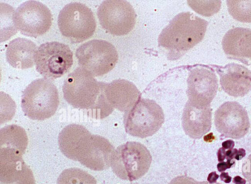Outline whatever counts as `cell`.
Here are the masks:
<instances>
[{
	"mask_svg": "<svg viewBox=\"0 0 251 184\" xmlns=\"http://www.w3.org/2000/svg\"><path fill=\"white\" fill-rule=\"evenodd\" d=\"M106 84L97 81L86 69L77 67L64 81V98L74 108L86 111L87 115L92 118H104L114 109L107 100Z\"/></svg>",
	"mask_w": 251,
	"mask_h": 184,
	"instance_id": "cell-1",
	"label": "cell"
},
{
	"mask_svg": "<svg viewBox=\"0 0 251 184\" xmlns=\"http://www.w3.org/2000/svg\"><path fill=\"white\" fill-rule=\"evenodd\" d=\"M207 25L206 21L192 13L181 12L162 30L158 45L168 51V59H177L202 40Z\"/></svg>",
	"mask_w": 251,
	"mask_h": 184,
	"instance_id": "cell-2",
	"label": "cell"
},
{
	"mask_svg": "<svg viewBox=\"0 0 251 184\" xmlns=\"http://www.w3.org/2000/svg\"><path fill=\"white\" fill-rule=\"evenodd\" d=\"M59 103V94L49 79L39 78L31 82L23 92L21 106L29 118L43 120L52 116Z\"/></svg>",
	"mask_w": 251,
	"mask_h": 184,
	"instance_id": "cell-3",
	"label": "cell"
},
{
	"mask_svg": "<svg viewBox=\"0 0 251 184\" xmlns=\"http://www.w3.org/2000/svg\"><path fill=\"white\" fill-rule=\"evenodd\" d=\"M151 161V155L146 146L138 142L128 141L115 150L111 166L118 177L132 181L148 172Z\"/></svg>",
	"mask_w": 251,
	"mask_h": 184,
	"instance_id": "cell-4",
	"label": "cell"
},
{
	"mask_svg": "<svg viewBox=\"0 0 251 184\" xmlns=\"http://www.w3.org/2000/svg\"><path fill=\"white\" fill-rule=\"evenodd\" d=\"M57 23L62 35L74 43L82 42L92 37L97 26L92 10L77 2L68 3L60 10Z\"/></svg>",
	"mask_w": 251,
	"mask_h": 184,
	"instance_id": "cell-5",
	"label": "cell"
},
{
	"mask_svg": "<svg viewBox=\"0 0 251 184\" xmlns=\"http://www.w3.org/2000/svg\"><path fill=\"white\" fill-rule=\"evenodd\" d=\"M164 121L162 109L155 101L149 99L140 98L124 115L126 132L140 138L154 134Z\"/></svg>",
	"mask_w": 251,
	"mask_h": 184,
	"instance_id": "cell-6",
	"label": "cell"
},
{
	"mask_svg": "<svg viewBox=\"0 0 251 184\" xmlns=\"http://www.w3.org/2000/svg\"><path fill=\"white\" fill-rule=\"evenodd\" d=\"M75 56L79 66L96 77L111 71L118 60L116 47L103 40H92L81 45Z\"/></svg>",
	"mask_w": 251,
	"mask_h": 184,
	"instance_id": "cell-7",
	"label": "cell"
},
{
	"mask_svg": "<svg viewBox=\"0 0 251 184\" xmlns=\"http://www.w3.org/2000/svg\"><path fill=\"white\" fill-rule=\"evenodd\" d=\"M73 56L72 51L65 44L56 41L42 44L35 56L36 70L46 79L59 78L70 69Z\"/></svg>",
	"mask_w": 251,
	"mask_h": 184,
	"instance_id": "cell-8",
	"label": "cell"
},
{
	"mask_svg": "<svg viewBox=\"0 0 251 184\" xmlns=\"http://www.w3.org/2000/svg\"><path fill=\"white\" fill-rule=\"evenodd\" d=\"M53 18L49 8L36 0H27L21 3L13 14L15 27L21 34L36 38L50 29Z\"/></svg>",
	"mask_w": 251,
	"mask_h": 184,
	"instance_id": "cell-9",
	"label": "cell"
},
{
	"mask_svg": "<svg viewBox=\"0 0 251 184\" xmlns=\"http://www.w3.org/2000/svg\"><path fill=\"white\" fill-rule=\"evenodd\" d=\"M97 16L103 28L116 36L129 33L134 28L136 14L126 0H104L99 6Z\"/></svg>",
	"mask_w": 251,
	"mask_h": 184,
	"instance_id": "cell-10",
	"label": "cell"
},
{
	"mask_svg": "<svg viewBox=\"0 0 251 184\" xmlns=\"http://www.w3.org/2000/svg\"><path fill=\"white\" fill-rule=\"evenodd\" d=\"M214 123L221 136L237 139L243 138L250 127L247 112L235 101L226 102L218 108Z\"/></svg>",
	"mask_w": 251,
	"mask_h": 184,
	"instance_id": "cell-11",
	"label": "cell"
},
{
	"mask_svg": "<svg viewBox=\"0 0 251 184\" xmlns=\"http://www.w3.org/2000/svg\"><path fill=\"white\" fill-rule=\"evenodd\" d=\"M187 85L188 101L200 107L210 105L218 88L217 76L209 67H197L192 69L189 73Z\"/></svg>",
	"mask_w": 251,
	"mask_h": 184,
	"instance_id": "cell-12",
	"label": "cell"
},
{
	"mask_svg": "<svg viewBox=\"0 0 251 184\" xmlns=\"http://www.w3.org/2000/svg\"><path fill=\"white\" fill-rule=\"evenodd\" d=\"M216 67L221 86L228 94L242 97L251 90V71L246 67L234 63Z\"/></svg>",
	"mask_w": 251,
	"mask_h": 184,
	"instance_id": "cell-13",
	"label": "cell"
},
{
	"mask_svg": "<svg viewBox=\"0 0 251 184\" xmlns=\"http://www.w3.org/2000/svg\"><path fill=\"white\" fill-rule=\"evenodd\" d=\"M114 151V147L108 139L99 135H92L78 161L91 170H103L111 165Z\"/></svg>",
	"mask_w": 251,
	"mask_h": 184,
	"instance_id": "cell-14",
	"label": "cell"
},
{
	"mask_svg": "<svg viewBox=\"0 0 251 184\" xmlns=\"http://www.w3.org/2000/svg\"><path fill=\"white\" fill-rule=\"evenodd\" d=\"M227 57L251 65V29L236 27L229 30L222 40Z\"/></svg>",
	"mask_w": 251,
	"mask_h": 184,
	"instance_id": "cell-15",
	"label": "cell"
},
{
	"mask_svg": "<svg viewBox=\"0 0 251 184\" xmlns=\"http://www.w3.org/2000/svg\"><path fill=\"white\" fill-rule=\"evenodd\" d=\"M92 134L84 126L76 124L65 127L58 136L61 152L68 158L78 161Z\"/></svg>",
	"mask_w": 251,
	"mask_h": 184,
	"instance_id": "cell-16",
	"label": "cell"
},
{
	"mask_svg": "<svg viewBox=\"0 0 251 184\" xmlns=\"http://www.w3.org/2000/svg\"><path fill=\"white\" fill-rule=\"evenodd\" d=\"M211 117L210 105L197 106L187 101L183 109L181 119L185 134L192 138H201L210 131Z\"/></svg>",
	"mask_w": 251,
	"mask_h": 184,
	"instance_id": "cell-17",
	"label": "cell"
},
{
	"mask_svg": "<svg viewBox=\"0 0 251 184\" xmlns=\"http://www.w3.org/2000/svg\"><path fill=\"white\" fill-rule=\"evenodd\" d=\"M105 94L109 104L121 112L129 111L141 98V93L132 82L125 79L106 83Z\"/></svg>",
	"mask_w": 251,
	"mask_h": 184,
	"instance_id": "cell-18",
	"label": "cell"
},
{
	"mask_svg": "<svg viewBox=\"0 0 251 184\" xmlns=\"http://www.w3.org/2000/svg\"><path fill=\"white\" fill-rule=\"evenodd\" d=\"M28 144L25 130L17 125L6 126L0 130V160L22 158Z\"/></svg>",
	"mask_w": 251,
	"mask_h": 184,
	"instance_id": "cell-19",
	"label": "cell"
},
{
	"mask_svg": "<svg viewBox=\"0 0 251 184\" xmlns=\"http://www.w3.org/2000/svg\"><path fill=\"white\" fill-rule=\"evenodd\" d=\"M38 47L32 41L25 38H17L8 44L6 58L13 68L26 69L33 66Z\"/></svg>",
	"mask_w": 251,
	"mask_h": 184,
	"instance_id": "cell-20",
	"label": "cell"
},
{
	"mask_svg": "<svg viewBox=\"0 0 251 184\" xmlns=\"http://www.w3.org/2000/svg\"><path fill=\"white\" fill-rule=\"evenodd\" d=\"M31 170L23 158L0 161V184H35Z\"/></svg>",
	"mask_w": 251,
	"mask_h": 184,
	"instance_id": "cell-21",
	"label": "cell"
},
{
	"mask_svg": "<svg viewBox=\"0 0 251 184\" xmlns=\"http://www.w3.org/2000/svg\"><path fill=\"white\" fill-rule=\"evenodd\" d=\"M57 184H97V181L86 171L74 167L64 170L57 179Z\"/></svg>",
	"mask_w": 251,
	"mask_h": 184,
	"instance_id": "cell-22",
	"label": "cell"
},
{
	"mask_svg": "<svg viewBox=\"0 0 251 184\" xmlns=\"http://www.w3.org/2000/svg\"><path fill=\"white\" fill-rule=\"evenodd\" d=\"M228 10L237 21L251 23V0H227Z\"/></svg>",
	"mask_w": 251,
	"mask_h": 184,
	"instance_id": "cell-23",
	"label": "cell"
},
{
	"mask_svg": "<svg viewBox=\"0 0 251 184\" xmlns=\"http://www.w3.org/2000/svg\"><path fill=\"white\" fill-rule=\"evenodd\" d=\"M190 6L197 13L207 17L217 13L220 9L221 1H188Z\"/></svg>",
	"mask_w": 251,
	"mask_h": 184,
	"instance_id": "cell-24",
	"label": "cell"
},
{
	"mask_svg": "<svg viewBox=\"0 0 251 184\" xmlns=\"http://www.w3.org/2000/svg\"><path fill=\"white\" fill-rule=\"evenodd\" d=\"M246 155V151L243 148L238 150L236 148L225 149L223 147L220 148L217 152L218 160L222 162L225 159L226 161H231L235 159L238 161L241 160Z\"/></svg>",
	"mask_w": 251,
	"mask_h": 184,
	"instance_id": "cell-25",
	"label": "cell"
},
{
	"mask_svg": "<svg viewBox=\"0 0 251 184\" xmlns=\"http://www.w3.org/2000/svg\"><path fill=\"white\" fill-rule=\"evenodd\" d=\"M207 182H198L187 176H178L174 178L168 184H208Z\"/></svg>",
	"mask_w": 251,
	"mask_h": 184,
	"instance_id": "cell-26",
	"label": "cell"
},
{
	"mask_svg": "<svg viewBox=\"0 0 251 184\" xmlns=\"http://www.w3.org/2000/svg\"><path fill=\"white\" fill-rule=\"evenodd\" d=\"M242 174L251 184V154L245 161L242 164Z\"/></svg>",
	"mask_w": 251,
	"mask_h": 184,
	"instance_id": "cell-27",
	"label": "cell"
},
{
	"mask_svg": "<svg viewBox=\"0 0 251 184\" xmlns=\"http://www.w3.org/2000/svg\"><path fill=\"white\" fill-rule=\"evenodd\" d=\"M235 162L234 161H226L220 162L217 164V169L219 172H223L226 169L230 168L233 165L235 164Z\"/></svg>",
	"mask_w": 251,
	"mask_h": 184,
	"instance_id": "cell-28",
	"label": "cell"
},
{
	"mask_svg": "<svg viewBox=\"0 0 251 184\" xmlns=\"http://www.w3.org/2000/svg\"><path fill=\"white\" fill-rule=\"evenodd\" d=\"M219 176L216 174L215 171L210 173L208 177L207 180L209 183H214L216 182V180Z\"/></svg>",
	"mask_w": 251,
	"mask_h": 184,
	"instance_id": "cell-29",
	"label": "cell"
},
{
	"mask_svg": "<svg viewBox=\"0 0 251 184\" xmlns=\"http://www.w3.org/2000/svg\"><path fill=\"white\" fill-rule=\"evenodd\" d=\"M234 146V142L231 139H228L222 143V147L225 149H231Z\"/></svg>",
	"mask_w": 251,
	"mask_h": 184,
	"instance_id": "cell-30",
	"label": "cell"
},
{
	"mask_svg": "<svg viewBox=\"0 0 251 184\" xmlns=\"http://www.w3.org/2000/svg\"><path fill=\"white\" fill-rule=\"evenodd\" d=\"M220 177L221 181L226 183H229L231 182V177L226 172H222Z\"/></svg>",
	"mask_w": 251,
	"mask_h": 184,
	"instance_id": "cell-31",
	"label": "cell"
},
{
	"mask_svg": "<svg viewBox=\"0 0 251 184\" xmlns=\"http://www.w3.org/2000/svg\"><path fill=\"white\" fill-rule=\"evenodd\" d=\"M233 183L235 184H245L246 181L239 176H237L233 179Z\"/></svg>",
	"mask_w": 251,
	"mask_h": 184,
	"instance_id": "cell-32",
	"label": "cell"
},
{
	"mask_svg": "<svg viewBox=\"0 0 251 184\" xmlns=\"http://www.w3.org/2000/svg\"><path fill=\"white\" fill-rule=\"evenodd\" d=\"M220 184V183H216H216H209V184Z\"/></svg>",
	"mask_w": 251,
	"mask_h": 184,
	"instance_id": "cell-33",
	"label": "cell"
}]
</instances>
